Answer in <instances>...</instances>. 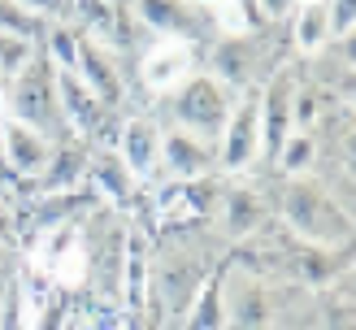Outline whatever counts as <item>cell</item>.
I'll return each instance as SVG.
<instances>
[{"mask_svg":"<svg viewBox=\"0 0 356 330\" xmlns=\"http://www.w3.org/2000/svg\"><path fill=\"white\" fill-rule=\"evenodd\" d=\"M265 31H248V35H218V40L209 44L204 61L209 79H218L222 87L230 92H243V87H257L261 83V44H265Z\"/></svg>","mask_w":356,"mask_h":330,"instance_id":"cell-6","label":"cell"},{"mask_svg":"<svg viewBox=\"0 0 356 330\" xmlns=\"http://www.w3.org/2000/svg\"><path fill=\"white\" fill-rule=\"evenodd\" d=\"M213 217H218L226 239H252L261 235V217H265V200L257 187H243L239 179H230V187L213 204Z\"/></svg>","mask_w":356,"mask_h":330,"instance_id":"cell-15","label":"cell"},{"mask_svg":"<svg viewBox=\"0 0 356 330\" xmlns=\"http://www.w3.org/2000/svg\"><path fill=\"white\" fill-rule=\"evenodd\" d=\"M213 156H218L222 179H239L261 161V83L235 92L226 126L218 135V144H213Z\"/></svg>","mask_w":356,"mask_h":330,"instance_id":"cell-4","label":"cell"},{"mask_svg":"<svg viewBox=\"0 0 356 330\" xmlns=\"http://www.w3.org/2000/svg\"><path fill=\"white\" fill-rule=\"evenodd\" d=\"M191 5H195V9H213V5H218V0H191Z\"/></svg>","mask_w":356,"mask_h":330,"instance_id":"cell-24","label":"cell"},{"mask_svg":"<svg viewBox=\"0 0 356 330\" xmlns=\"http://www.w3.org/2000/svg\"><path fill=\"white\" fill-rule=\"evenodd\" d=\"M9 243H13V213L0 204V248H9Z\"/></svg>","mask_w":356,"mask_h":330,"instance_id":"cell-23","label":"cell"},{"mask_svg":"<svg viewBox=\"0 0 356 330\" xmlns=\"http://www.w3.org/2000/svg\"><path fill=\"white\" fill-rule=\"evenodd\" d=\"M57 69L44 52H35V57L22 65V74L5 83V109L13 122H26V126L44 131L48 139L61 135V113H57Z\"/></svg>","mask_w":356,"mask_h":330,"instance_id":"cell-3","label":"cell"},{"mask_svg":"<svg viewBox=\"0 0 356 330\" xmlns=\"http://www.w3.org/2000/svg\"><path fill=\"white\" fill-rule=\"evenodd\" d=\"M191 74H195V44L191 40L156 35V40L139 52V83H144L152 96H170L174 87L187 83Z\"/></svg>","mask_w":356,"mask_h":330,"instance_id":"cell-7","label":"cell"},{"mask_svg":"<svg viewBox=\"0 0 356 330\" xmlns=\"http://www.w3.org/2000/svg\"><path fill=\"white\" fill-rule=\"evenodd\" d=\"M83 183L96 191L100 200H109L118 208H127L135 200V187L139 179L122 165V156L113 148H104V144H87V156H83Z\"/></svg>","mask_w":356,"mask_h":330,"instance_id":"cell-10","label":"cell"},{"mask_svg":"<svg viewBox=\"0 0 356 330\" xmlns=\"http://www.w3.org/2000/svg\"><path fill=\"white\" fill-rule=\"evenodd\" d=\"M40 52L35 40H22V35H0V83H9L22 74V65Z\"/></svg>","mask_w":356,"mask_h":330,"instance_id":"cell-18","label":"cell"},{"mask_svg":"<svg viewBox=\"0 0 356 330\" xmlns=\"http://www.w3.org/2000/svg\"><path fill=\"white\" fill-rule=\"evenodd\" d=\"M270 165L282 174V179H296V174H309L317 165V135L313 131H291L278 144V152L270 156Z\"/></svg>","mask_w":356,"mask_h":330,"instance_id":"cell-17","label":"cell"},{"mask_svg":"<svg viewBox=\"0 0 356 330\" xmlns=\"http://www.w3.org/2000/svg\"><path fill=\"white\" fill-rule=\"evenodd\" d=\"M113 152L122 156L139 183L152 179L161 170V122H152L148 113H131L113 122Z\"/></svg>","mask_w":356,"mask_h":330,"instance_id":"cell-9","label":"cell"},{"mask_svg":"<svg viewBox=\"0 0 356 330\" xmlns=\"http://www.w3.org/2000/svg\"><path fill=\"white\" fill-rule=\"evenodd\" d=\"M13 5L40 17V22H65L70 17V0H13Z\"/></svg>","mask_w":356,"mask_h":330,"instance_id":"cell-21","label":"cell"},{"mask_svg":"<svg viewBox=\"0 0 356 330\" xmlns=\"http://www.w3.org/2000/svg\"><path fill=\"white\" fill-rule=\"evenodd\" d=\"M148 239L139 226H127V239H122V265H118V295L127 317H139L148 308Z\"/></svg>","mask_w":356,"mask_h":330,"instance_id":"cell-14","label":"cell"},{"mask_svg":"<svg viewBox=\"0 0 356 330\" xmlns=\"http://www.w3.org/2000/svg\"><path fill=\"white\" fill-rule=\"evenodd\" d=\"M326 26H330V44H352L356 0H326Z\"/></svg>","mask_w":356,"mask_h":330,"instance_id":"cell-20","label":"cell"},{"mask_svg":"<svg viewBox=\"0 0 356 330\" xmlns=\"http://www.w3.org/2000/svg\"><path fill=\"white\" fill-rule=\"evenodd\" d=\"M230 100H235V92L222 87L218 79L191 74L187 83H178L165 100V109H170L165 126H178L195 139H204V144H218V135L226 126V113H230Z\"/></svg>","mask_w":356,"mask_h":330,"instance_id":"cell-2","label":"cell"},{"mask_svg":"<svg viewBox=\"0 0 356 330\" xmlns=\"http://www.w3.org/2000/svg\"><path fill=\"white\" fill-rule=\"evenodd\" d=\"M204 261L187 252V248H174L165 256H156L148 261V295H156V304H161V322L178 326L187 317V308L195 300V291H200L204 283ZM156 322V326H161Z\"/></svg>","mask_w":356,"mask_h":330,"instance_id":"cell-5","label":"cell"},{"mask_svg":"<svg viewBox=\"0 0 356 330\" xmlns=\"http://www.w3.org/2000/svg\"><path fill=\"white\" fill-rule=\"evenodd\" d=\"M161 170L174 183H191V179H204V174L218 170V156H213V144L161 122Z\"/></svg>","mask_w":356,"mask_h":330,"instance_id":"cell-11","label":"cell"},{"mask_svg":"<svg viewBox=\"0 0 356 330\" xmlns=\"http://www.w3.org/2000/svg\"><path fill=\"white\" fill-rule=\"evenodd\" d=\"M291 26V48L300 57L317 61L322 52L330 48V26H326V0H300L296 13L287 17Z\"/></svg>","mask_w":356,"mask_h":330,"instance_id":"cell-16","label":"cell"},{"mask_svg":"<svg viewBox=\"0 0 356 330\" xmlns=\"http://www.w3.org/2000/svg\"><path fill=\"white\" fill-rule=\"evenodd\" d=\"M52 152H57V139H48L44 131L26 126V122H5L0 126V156H5V170L17 174L22 183H40L44 170L52 165Z\"/></svg>","mask_w":356,"mask_h":330,"instance_id":"cell-8","label":"cell"},{"mask_svg":"<svg viewBox=\"0 0 356 330\" xmlns=\"http://www.w3.org/2000/svg\"><path fill=\"white\" fill-rule=\"evenodd\" d=\"M278 213L287 222L291 239L305 248H326V252L352 248V200L334 196V187L313 179V170L287 179L278 196Z\"/></svg>","mask_w":356,"mask_h":330,"instance_id":"cell-1","label":"cell"},{"mask_svg":"<svg viewBox=\"0 0 356 330\" xmlns=\"http://www.w3.org/2000/svg\"><path fill=\"white\" fill-rule=\"evenodd\" d=\"M48 22H40V17H31L26 9H17L13 0H0V35H22V40H35L40 44Z\"/></svg>","mask_w":356,"mask_h":330,"instance_id":"cell-19","label":"cell"},{"mask_svg":"<svg viewBox=\"0 0 356 330\" xmlns=\"http://www.w3.org/2000/svg\"><path fill=\"white\" fill-rule=\"evenodd\" d=\"M74 74L92 87V96L104 104V109H118L122 96H127V92H122L118 52L96 44V40H87V35H79V65H74Z\"/></svg>","mask_w":356,"mask_h":330,"instance_id":"cell-13","label":"cell"},{"mask_svg":"<svg viewBox=\"0 0 356 330\" xmlns=\"http://www.w3.org/2000/svg\"><path fill=\"white\" fill-rule=\"evenodd\" d=\"M127 9L139 26L156 35H170V40H191L200 35V9L191 5V0H127Z\"/></svg>","mask_w":356,"mask_h":330,"instance_id":"cell-12","label":"cell"},{"mask_svg":"<svg viewBox=\"0 0 356 330\" xmlns=\"http://www.w3.org/2000/svg\"><path fill=\"white\" fill-rule=\"evenodd\" d=\"M257 5V13H261V22H270V26H282L287 17L296 13V5L300 0H252Z\"/></svg>","mask_w":356,"mask_h":330,"instance_id":"cell-22","label":"cell"}]
</instances>
